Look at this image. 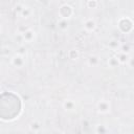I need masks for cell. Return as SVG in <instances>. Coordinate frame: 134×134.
Segmentation results:
<instances>
[{"label": "cell", "mask_w": 134, "mask_h": 134, "mask_svg": "<svg viewBox=\"0 0 134 134\" xmlns=\"http://www.w3.org/2000/svg\"><path fill=\"white\" fill-rule=\"evenodd\" d=\"M21 111L20 98L12 92H3L0 94V118L8 120L14 119Z\"/></svg>", "instance_id": "6da1fadb"}]
</instances>
